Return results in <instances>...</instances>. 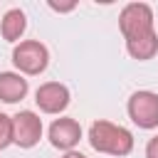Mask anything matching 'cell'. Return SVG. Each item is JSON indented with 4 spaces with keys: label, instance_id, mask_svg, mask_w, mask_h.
<instances>
[{
    "label": "cell",
    "instance_id": "cell-8",
    "mask_svg": "<svg viewBox=\"0 0 158 158\" xmlns=\"http://www.w3.org/2000/svg\"><path fill=\"white\" fill-rule=\"evenodd\" d=\"M27 94V79L17 72H0V101L15 104L25 99Z\"/></svg>",
    "mask_w": 158,
    "mask_h": 158
},
{
    "label": "cell",
    "instance_id": "cell-7",
    "mask_svg": "<svg viewBox=\"0 0 158 158\" xmlns=\"http://www.w3.org/2000/svg\"><path fill=\"white\" fill-rule=\"evenodd\" d=\"M81 138V126L74 118H54V123L49 126V141L54 148L62 151H72Z\"/></svg>",
    "mask_w": 158,
    "mask_h": 158
},
{
    "label": "cell",
    "instance_id": "cell-11",
    "mask_svg": "<svg viewBox=\"0 0 158 158\" xmlns=\"http://www.w3.org/2000/svg\"><path fill=\"white\" fill-rule=\"evenodd\" d=\"M12 143V116L0 114V148Z\"/></svg>",
    "mask_w": 158,
    "mask_h": 158
},
{
    "label": "cell",
    "instance_id": "cell-13",
    "mask_svg": "<svg viewBox=\"0 0 158 158\" xmlns=\"http://www.w3.org/2000/svg\"><path fill=\"white\" fill-rule=\"evenodd\" d=\"M146 158H158V136H153L146 146Z\"/></svg>",
    "mask_w": 158,
    "mask_h": 158
},
{
    "label": "cell",
    "instance_id": "cell-14",
    "mask_svg": "<svg viewBox=\"0 0 158 158\" xmlns=\"http://www.w3.org/2000/svg\"><path fill=\"white\" fill-rule=\"evenodd\" d=\"M62 158H86V156H81L79 151H67V153H64Z\"/></svg>",
    "mask_w": 158,
    "mask_h": 158
},
{
    "label": "cell",
    "instance_id": "cell-3",
    "mask_svg": "<svg viewBox=\"0 0 158 158\" xmlns=\"http://www.w3.org/2000/svg\"><path fill=\"white\" fill-rule=\"evenodd\" d=\"M118 27L126 40L153 32V10L146 2H128L118 15Z\"/></svg>",
    "mask_w": 158,
    "mask_h": 158
},
{
    "label": "cell",
    "instance_id": "cell-2",
    "mask_svg": "<svg viewBox=\"0 0 158 158\" xmlns=\"http://www.w3.org/2000/svg\"><path fill=\"white\" fill-rule=\"evenodd\" d=\"M12 62L20 69V74H40V72L47 69L49 52H47V47L40 40H25V42L15 44Z\"/></svg>",
    "mask_w": 158,
    "mask_h": 158
},
{
    "label": "cell",
    "instance_id": "cell-10",
    "mask_svg": "<svg viewBox=\"0 0 158 158\" xmlns=\"http://www.w3.org/2000/svg\"><path fill=\"white\" fill-rule=\"evenodd\" d=\"M126 49L133 59H153L158 54V35L156 30L148 32V35H141V37H133V40H126Z\"/></svg>",
    "mask_w": 158,
    "mask_h": 158
},
{
    "label": "cell",
    "instance_id": "cell-5",
    "mask_svg": "<svg viewBox=\"0 0 158 158\" xmlns=\"http://www.w3.org/2000/svg\"><path fill=\"white\" fill-rule=\"evenodd\" d=\"M42 138V118L35 111H17L12 116V143L20 148H32Z\"/></svg>",
    "mask_w": 158,
    "mask_h": 158
},
{
    "label": "cell",
    "instance_id": "cell-12",
    "mask_svg": "<svg viewBox=\"0 0 158 158\" xmlns=\"http://www.w3.org/2000/svg\"><path fill=\"white\" fill-rule=\"evenodd\" d=\"M49 7L57 10V12H69V10L77 7V2H54V0H49Z\"/></svg>",
    "mask_w": 158,
    "mask_h": 158
},
{
    "label": "cell",
    "instance_id": "cell-4",
    "mask_svg": "<svg viewBox=\"0 0 158 158\" xmlns=\"http://www.w3.org/2000/svg\"><path fill=\"white\" fill-rule=\"evenodd\" d=\"M128 116L138 128H156L158 126V94L153 91H136L128 99Z\"/></svg>",
    "mask_w": 158,
    "mask_h": 158
},
{
    "label": "cell",
    "instance_id": "cell-9",
    "mask_svg": "<svg viewBox=\"0 0 158 158\" xmlns=\"http://www.w3.org/2000/svg\"><path fill=\"white\" fill-rule=\"evenodd\" d=\"M25 30H27V17H25V12H22L20 7H12V10H7V12L2 15V20H0V32H2V37H5L7 42H17V40L25 35Z\"/></svg>",
    "mask_w": 158,
    "mask_h": 158
},
{
    "label": "cell",
    "instance_id": "cell-1",
    "mask_svg": "<svg viewBox=\"0 0 158 158\" xmlns=\"http://www.w3.org/2000/svg\"><path fill=\"white\" fill-rule=\"evenodd\" d=\"M89 143L99 153L109 156H128L133 151V133L111 121H94L89 128Z\"/></svg>",
    "mask_w": 158,
    "mask_h": 158
},
{
    "label": "cell",
    "instance_id": "cell-6",
    "mask_svg": "<svg viewBox=\"0 0 158 158\" xmlns=\"http://www.w3.org/2000/svg\"><path fill=\"white\" fill-rule=\"evenodd\" d=\"M35 101L44 114H62L69 106V89L59 81H44L35 91Z\"/></svg>",
    "mask_w": 158,
    "mask_h": 158
}]
</instances>
